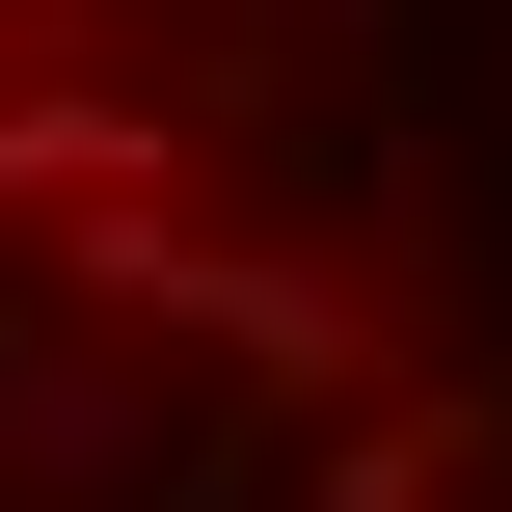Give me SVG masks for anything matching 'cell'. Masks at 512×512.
<instances>
[{"label": "cell", "instance_id": "obj_1", "mask_svg": "<svg viewBox=\"0 0 512 512\" xmlns=\"http://www.w3.org/2000/svg\"><path fill=\"white\" fill-rule=\"evenodd\" d=\"M0 512H512V216L405 0H0Z\"/></svg>", "mask_w": 512, "mask_h": 512}]
</instances>
